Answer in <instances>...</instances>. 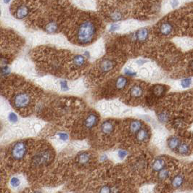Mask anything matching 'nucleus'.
I'll use <instances>...</instances> for the list:
<instances>
[{
  "mask_svg": "<svg viewBox=\"0 0 193 193\" xmlns=\"http://www.w3.org/2000/svg\"><path fill=\"white\" fill-rule=\"evenodd\" d=\"M142 122L139 121H133L130 124V131L131 133L136 134L142 128Z\"/></svg>",
  "mask_w": 193,
  "mask_h": 193,
  "instance_id": "obj_20",
  "label": "nucleus"
},
{
  "mask_svg": "<svg viewBox=\"0 0 193 193\" xmlns=\"http://www.w3.org/2000/svg\"><path fill=\"white\" fill-rule=\"evenodd\" d=\"M174 30V26L170 22H164L161 24L159 31L163 36H169L172 33Z\"/></svg>",
  "mask_w": 193,
  "mask_h": 193,
  "instance_id": "obj_7",
  "label": "nucleus"
},
{
  "mask_svg": "<svg viewBox=\"0 0 193 193\" xmlns=\"http://www.w3.org/2000/svg\"><path fill=\"white\" fill-rule=\"evenodd\" d=\"M149 35V31L148 28H143L139 29V31H137L135 35V39L139 41H144L148 39Z\"/></svg>",
  "mask_w": 193,
  "mask_h": 193,
  "instance_id": "obj_9",
  "label": "nucleus"
},
{
  "mask_svg": "<svg viewBox=\"0 0 193 193\" xmlns=\"http://www.w3.org/2000/svg\"><path fill=\"white\" fill-rule=\"evenodd\" d=\"M84 54H85V56H87L88 58H89V52H85Z\"/></svg>",
  "mask_w": 193,
  "mask_h": 193,
  "instance_id": "obj_39",
  "label": "nucleus"
},
{
  "mask_svg": "<svg viewBox=\"0 0 193 193\" xmlns=\"http://www.w3.org/2000/svg\"><path fill=\"white\" fill-rule=\"evenodd\" d=\"M11 73V70L9 67V65H6V66H0V75L2 76H7Z\"/></svg>",
  "mask_w": 193,
  "mask_h": 193,
  "instance_id": "obj_26",
  "label": "nucleus"
},
{
  "mask_svg": "<svg viewBox=\"0 0 193 193\" xmlns=\"http://www.w3.org/2000/svg\"><path fill=\"white\" fill-rule=\"evenodd\" d=\"M51 152L48 150H44L35 155L32 159L33 164L36 166L47 165L51 161Z\"/></svg>",
  "mask_w": 193,
  "mask_h": 193,
  "instance_id": "obj_4",
  "label": "nucleus"
},
{
  "mask_svg": "<svg viewBox=\"0 0 193 193\" xmlns=\"http://www.w3.org/2000/svg\"><path fill=\"white\" fill-rule=\"evenodd\" d=\"M180 144V140L177 137H172L168 140V146L171 150H175L177 149L178 147Z\"/></svg>",
  "mask_w": 193,
  "mask_h": 193,
  "instance_id": "obj_16",
  "label": "nucleus"
},
{
  "mask_svg": "<svg viewBox=\"0 0 193 193\" xmlns=\"http://www.w3.org/2000/svg\"><path fill=\"white\" fill-rule=\"evenodd\" d=\"M3 2L5 4H8L11 2V0H3Z\"/></svg>",
  "mask_w": 193,
  "mask_h": 193,
  "instance_id": "obj_38",
  "label": "nucleus"
},
{
  "mask_svg": "<svg viewBox=\"0 0 193 193\" xmlns=\"http://www.w3.org/2000/svg\"><path fill=\"white\" fill-rule=\"evenodd\" d=\"M158 118H159V120H160L161 122L164 123L168 120V119H169V114L165 112H162L159 114Z\"/></svg>",
  "mask_w": 193,
  "mask_h": 193,
  "instance_id": "obj_28",
  "label": "nucleus"
},
{
  "mask_svg": "<svg viewBox=\"0 0 193 193\" xmlns=\"http://www.w3.org/2000/svg\"><path fill=\"white\" fill-rule=\"evenodd\" d=\"M58 25L56 22L50 21L46 25L45 31L49 33H54L58 31Z\"/></svg>",
  "mask_w": 193,
  "mask_h": 193,
  "instance_id": "obj_17",
  "label": "nucleus"
},
{
  "mask_svg": "<svg viewBox=\"0 0 193 193\" xmlns=\"http://www.w3.org/2000/svg\"><path fill=\"white\" fill-rule=\"evenodd\" d=\"M170 5H171L172 8L177 7L179 5V0H171V2H170Z\"/></svg>",
  "mask_w": 193,
  "mask_h": 193,
  "instance_id": "obj_31",
  "label": "nucleus"
},
{
  "mask_svg": "<svg viewBox=\"0 0 193 193\" xmlns=\"http://www.w3.org/2000/svg\"><path fill=\"white\" fill-rule=\"evenodd\" d=\"M114 129V126L110 121H105L101 126V131L104 134H110Z\"/></svg>",
  "mask_w": 193,
  "mask_h": 193,
  "instance_id": "obj_12",
  "label": "nucleus"
},
{
  "mask_svg": "<svg viewBox=\"0 0 193 193\" xmlns=\"http://www.w3.org/2000/svg\"><path fill=\"white\" fill-rule=\"evenodd\" d=\"M73 62L77 67L83 66L85 63L84 56L81 55V54H77L73 58Z\"/></svg>",
  "mask_w": 193,
  "mask_h": 193,
  "instance_id": "obj_19",
  "label": "nucleus"
},
{
  "mask_svg": "<svg viewBox=\"0 0 193 193\" xmlns=\"http://www.w3.org/2000/svg\"><path fill=\"white\" fill-rule=\"evenodd\" d=\"M27 152H28V144L24 141L17 142L12 147L11 156L15 161H22L25 158Z\"/></svg>",
  "mask_w": 193,
  "mask_h": 193,
  "instance_id": "obj_2",
  "label": "nucleus"
},
{
  "mask_svg": "<svg viewBox=\"0 0 193 193\" xmlns=\"http://www.w3.org/2000/svg\"><path fill=\"white\" fill-rule=\"evenodd\" d=\"M165 92V87L163 85H156L153 88V94L156 96H162L164 94Z\"/></svg>",
  "mask_w": 193,
  "mask_h": 193,
  "instance_id": "obj_21",
  "label": "nucleus"
},
{
  "mask_svg": "<svg viewBox=\"0 0 193 193\" xmlns=\"http://www.w3.org/2000/svg\"><path fill=\"white\" fill-rule=\"evenodd\" d=\"M191 83H192V80H191V79H184V80H182V86L184 88H187L190 87Z\"/></svg>",
  "mask_w": 193,
  "mask_h": 193,
  "instance_id": "obj_29",
  "label": "nucleus"
},
{
  "mask_svg": "<svg viewBox=\"0 0 193 193\" xmlns=\"http://www.w3.org/2000/svg\"><path fill=\"white\" fill-rule=\"evenodd\" d=\"M119 28V25H118V24H112L110 26V32H114V31H117L118 30V29Z\"/></svg>",
  "mask_w": 193,
  "mask_h": 193,
  "instance_id": "obj_35",
  "label": "nucleus"
},
{
  "mask_svg": "<svg viewBox=\"0 0 193 193\" xmlns=\"http://www.w3.org/2000/svg\"><path fill=\"white\" fill-rule=\"evenodd\" d=\"M148 132L145 129H140L137 132V140L139 142H144L148 140Z\"/></svg>",
  "mask_w": 193,
  "mask_h": 193,
  "instance_id": "obj_13",
  "label": "nucleus"
},
{
  "mask_svg": "<svg viewBox=\"0 0 193 193\" xmlns=\"http://www.w3.org/2000/svg\"><path fill=\"white\" fill-rule=\"evenodd\" d=\"M30 7L26 5H18L16 7L15 10L14 12V16L18 20H23V19L27 18L28 16L29 13H30Z\"/></svg>",
  "mask_w": 193,
  "mask_h": 193,
  "instance_id": "obj_5",
  "label": "nucleus"
},
{
  "mask_svg": "<svg viewBox=\"0 0 193 193\" xmlns=\"http://www.w3.org/2000/svg\"><path fill=\"white\" fill-rule=\"evenodd\" d=\"M124 73H125V74H127V75H129V76L130 77H133L137 74L135 72H134V71H132L131 70H130V69H128V68L124 69Z\"/></svg>",
  "mask_w": 193,
  "mask_h": 193,
  "instance_id": "obj_30",
  "label": "nucleus"
},
{
  "mask_svg": "<svg viewBox=\"0 0 193 193\" xmlns=\"http://www.w3.org/2000/svg\"><path fill=\"white\" fill-rule=\"evenodd\" d=\"M143 94V89L140 85H134L130 90V95L134 98H139Z\"/></svg>",
  "mask_w": 193,
  "mask_h": 193,
  "instance_id": "obj_11",
  "label": "nucleus"
},
{
  "mask_svg": "<svg viewBox=\"0 0 193 193\" xmlns=\"http://www.w3.org/2000/svg\"><path fill=\"white\" fill-rule=\"evenodd\" d=\"M127 156V151L123 150H121L118 151V157L121 159H123Z\"/></svg>",
  "mask_w": 193,
  "mask_h": 193,
  "instance_id": "obj_32",
  "label": "nucleus"
},
{
  "mask_svg": "<svg viewBox=\"0 0 193 193\" xmlns=\"http://www.w3.org/2000/svg\"><path fill=\"white\" fill-rule=\"evenodd\" d=\"M58 136H59L60 139L63 140V141H66L68 139V136L66 133H59Z\"/></svg>",
  "mask_w": 193,
  "mask_h": 193,
  "instance_id": "obj_33",
  "label": "nucleus"
},
{
  "mask_svg": "<svg viewBox=\"0 0 193 193\" xmlns=\"http://www.w3.org/2000/svg\"><path fill=\"white\" fill-rule=\"evenodd\" d=\"M98 123V117L97 115L94 113H90L88 115V116L86 118L84 121V125L87 129H92Z\"/></svg>",
  "mask_w": 193,
  "mask_h": 193,
  "instance_id": "obj_6",
  "label": "nucleus"
},
{
  "mask_svg": "<svg viewBox=\"0 0 193 193\" xmlns=\"http://www.w3.org/2000/svg\"><path fill=\"white\" fill-rule=\"evenodd\" d=\"M184 182V177L182 174H179L172 179L171 184L173 187L174 188H179L181 187Z\"/></svg>",
  "mask_w": 193,
  "mask_h": 193,
  "instance_id": "obj_14",
  "label": "nucleus"
},
{
  "mask_svg": "<svg viewBox=\"0 0 193 193\" xmlns=\"http://www.w3.org/2000/svg\"><path fill=\"white\" fill-rule=\"evenodd\" d=\"M100 192H111L112 190H110V188L108 186H103L100 189Z\"/></svg>",
  "mask_w": 193,
  "mask_h": 193,
  "instance_id": "obj_34",
  "label": "nucleus"
},
{
  "mask_svg": "<svg viewBox=\"0 0 193 193\" xmlns=\"http://www.w3.org/2000/svg\"><path fill=\"white\" fill-rule=\"evenodd\" d=\"M169 174L170 172L169 170L163 169L160 171H158V179L161 180V181H163V180H165L169 177Z\"/></svg>",
  "mask_w": 193,
  "mask_h": 193,
  "instance_id": "obj_24",
  "label": "nucleus"
},
{
  "mask_svg": "<svg viewBox=\"0 0 193 193\" xmlns=\"http://www.w3.org/2000/svg\"><path fill=\"white\" fill-rule=\"evenodd\" d=\"M115 87L118 89H123L127 87L128 84V79L126 77L120 76L115 81Z\"/></svg>",
  "mask_w": 193,
  "mask_h": 193,
  "instance_id": "obj_15",
  "label": "nucleus"
},
{
  "mask_svg": "<svg viewBox=\"0 0 193 193\" xmlns=\"http://www.w3.org/2000/svg\"><path fill=\"white\" fill-rule=\"evenodd\" d=\"M60 87H61V89L62 90H67L68 89V84H67V82L65 81H62L60 82Z\"/></svg>",
  "mask_w": 193,
  "mask_h": 193,
  "instance_id": "obj_36",
  "label": "nucleus"
},
{
  "mask_svg": "<svg viewBox=\"0 0 193 193\" xmlns=\"http://www.w3.org/2000/svg\"><path fill=\"white\" fill-rule=\"evenodd\" d=\"M89 158L90 156H89V154H87V153H81V155L79 156V163H81V164H86V163L89 162Z\"/></svg>",
  "mask_w": 193,
  "mask_h": 193,
  "instance_id": "obj_23",
  "label": "nucleus"
},
{
  "mask_svg": "<svg viewBox=\"0 0 193 193\" xmlns=\"http://www.w3.org/2000/svg\"><path fill=\"white\" fill-rule=\"evenodd\" d=\"M0 16H1V9H0Z\"/></svg>",
  "mask_w": 193,
  "mask_h": 193,
  "instance_id": "obj_40",
  "label": "nucleus"
},
{
  "mask_svg": "<svg viewBox=\"0 0 193 193\" xmlns=\"http://www.w3.org/2000/svg\"><path fill=\"white\" fill-rule=\"evenodd\" d=\"M101 158H102V161H104V160H105V159H107V156H105V155H103V156H102Z\"/></svg>",
  "mask_w": 193,
  "mask_h": 193,
  "instance_id": "obj_37",
  "label": "nucleus"
},
{
  "mask_svg": "<svg viewBox=\"0 0 193 193\" xmlns=\"http://www.w3.org/2000/svg\"><path fill=\"white\" fill-rule=\"evenodd\" d=\"M10 186L13 188L19 187L20 184H21V180H20V178L18 177H12L11 179H10Z\"/></svg>",
  "mask_w": 193,
  "mask_h": 193,
  "instance_id": "obj_25",
  "label": "nucleus"
},
{
  "mask_svg": "<svg viewBox=\"0 0 193 193\" xmlns=\"http://www.w3.org/2000/svg\"><path fill=\"white\" fill-rule=\"evenodd\" d=\"M110 18L114 22L120 21L123 19V14L118 10H115L110 13Z\"/></svg>",
  "mask_w": 193,
  "mask_h": 193,
  "instance_id": "obj_22",
  "label": "nucleus"
},
{
  "mask_svg": "<svg viewBox=\"0 0 193 193\" xmlns=\"http://www.w3.org/2000/svg\"><path fill=\"white\" fill-rule=\"evenodd\" d=\"M115 66L114 62L112 61L111 60H104L101 62V63L100 65V70L102 72L107 73L110 71L113 68V67Z\"/></svg>",
  "mask_w": 193,
  "mask_h": 193,
  "instance_id": "obj_8",
  "label": "nucleus"
},
{
  "mask_svg": "<svg viewBox=\"0 0 193 193\" xmlns=\"http://www.w3.org/2000/svg\"><path fill=\"white\" fill-rule=\"evenodd\" d=\"M8 120H9L10 122L12 123V124H15V123H18V117L16 113L11 112L9 113V115H8Z\"/></svg>",
  "mask_w": 193,
  "mask_h": 193,
  "instance_id": "obj_27",
  "label": "nucleus"
},
{
  "mask_svg": "<svg viewBox=\"0 0 193 193\" xmlns=\"http://www.w3.org/2000/svg\"><path fill=\"white\" fill-rule=\"evenodd\" d=\"M165 166V161L163 158H157L155 160L152 165V170L154 172H158Z\"/></svg>",
  "mask_w": 193,
  "mask_h": 193,
  "instance_id": "obj_10",
  "label": "nucleus"
},
{
  "mask_svg": "<svg viewBox=\"0 0 193 193\" xmlns=\"http://www.w3.org/2000/svg\"><path fill=\"white\" fill-rule=\"evenodd\" d=\"M177 150L178 152H179L180 155H182V156H187L190 151V147H189L188 144L186 143L180 144L179 147L177 148Z\"/></svg>",
  "mask_w": 193,
  "mask_h": 193,
  "instance_id": "obj_18",
  "label": "nucleus"
},
{
  "mask_svg": "<svg viewBox=\"0 0 193 193\" xmlns=\"http://www.w3.org/2000/svg\"><path fill=\"white\" fill-rule=\"evenodd\" d=\"M13 105L18 109H24L29 106L31 102L30 94L27 92H19L13 97Z\"/></svg>",
  "mask_w": 193,
  "mask_h": 193,
  "instance_id": "obj_3",
  "label": "nucleus"
},
{
  "mask_svg": "<svg viewBox=\"0 0 193 193\" xmlns=\"http://www.w3.org/2000/svg\"><path fill=\"white\" fill-rule=\"evenodd\" d=\"M96 32V28L94 21L91 20H84L79 24L78 29H77V41L79 44L82 45L89 44L94 39Z\"/></svg>",
  "mask_w": 193,
  "mask_h": 193,
  "instance_id": "obj_1",
  "label": "nucleus"
}]
</instances>
